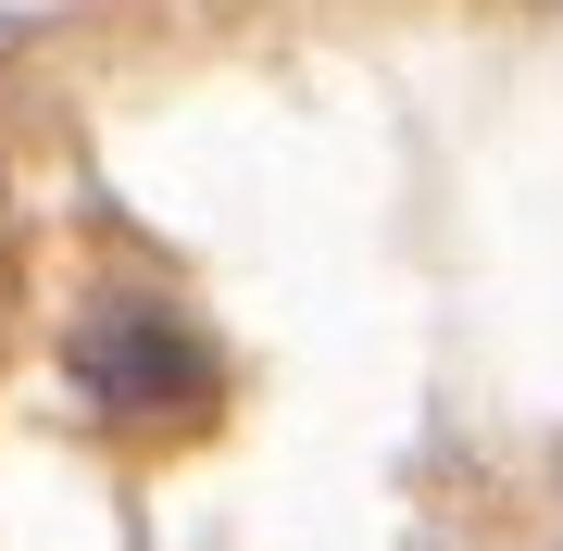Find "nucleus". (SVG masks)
Masks as SVG:
<instances>
[{
  "label": "nucleus",
  "instance_id": "f257e3e1",
  "mask_svg": "<svg viewBox=\"0 0 563 551\" xmlns=\"http://www.w3.org/2000/svg\"><path fill=\"white\" fill-rule=\"evenodd\" d=\"M76 376L101 388L113 414H163L188 388V339L163 327V313H88V339H76Z\"/></svg>",
  "mask_w": 563,
  "mask_h": 551
}]
</instances>
